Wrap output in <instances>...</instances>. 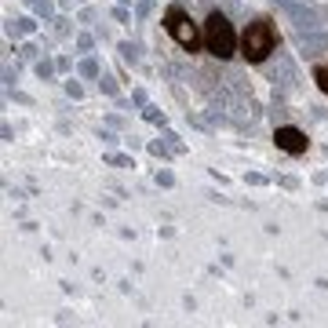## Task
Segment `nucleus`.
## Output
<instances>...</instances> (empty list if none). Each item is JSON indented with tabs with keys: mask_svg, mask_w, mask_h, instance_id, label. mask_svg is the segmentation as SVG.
Segmentation results:
<instances>
[{
	"mask_svg": "<svg viewBox=\"0 0 328 328\" xmlns=\"http://www.w3.org/2000/svg\"><path fill=\"white\" fill-rule=\"evenodd\" d=\"M274 143H277V150L303 153V150H306V135H303L299 128H277V132H274Z\"/></svg>",
	"mask_w": 328,
	"mask_h": 328,
	"instance_id": "nucleus-5",
	"label": "nucleus"
},
{
	"mask_svg": "<svg viewBox=\"0 0 328 328\" xmlns=\"http://www.w3.org/2000/svg\"><path fill=\"white\" fill-rule=\"evenodd\" d=\"M164 29L179 40L182 51H197V48H201V29L193 26V19H190L182 8H168V15H164Z\"/></svg>",
	"mask_w": 328,
	"mask_h": 328,
	"instance_id": "nucleus-3",
	"label": "nucleus"
},
{
	"mask_svg": "<svg viewBox=\"0 0 328 328\" xmlns=\"http://www.w3.org/2000/svg\"><path fill=\"white\" fill-rule=\"evenodd\" d=\"M19 55H22V58H37V48H33V44H22Z\"/></svg>",
	"mask_w": 328,
	"mask_h": 328,
	"instance_id": "nucleus-19",
	"label": "nucleus"
},
{
	"mask_svg": "<svg viewBox=\"0 0 328 328\" xmlns=\"http://www.w3.org/2000/svg\"><path fill=\"white\" fill-rule=\"evenodd\" d=\"M66 95H70V99H81V95H84V88L77 84V81H66Z\"/></svg>",
	"mask_w": 328,
	"mask_h": 328,
	"instance_id": "nucleus-13",
	"label": "nucleus"
},
{
	"mask_svg": "<svg viewBox=\"0 0 328 328\" xmlns=\"http://www.w3.org/2000/svg\"><path fill=\"white\" fill-rule=\"evenodd\" d=\"M55 70H58V62H51V58H40L37 62V77H40V81H51Z\"/></svg>",
	"mask_w": 328,
	"mask_h": 328,
	"instance_id": "nucleus-8",
	"label": "nucleus"
},
{
	"mask_svg": "<svg viewBox=\"0 0 328 328\" xmlns=\"http://www.w3.org/2000/svg\"><path fill=\"white\" fill-rule=\"evenodd\" d=\"M324 44H328V37L314 29V33H306V37L299 40V48H303V55H310V58H314V55H321V48H324Z\"/></svg>",
	"mask_w": 328,
	"mask_h": 328,
	"instance_id": "nucleus-7",
	"label": "nucleus"
},
{
	"mask_svg": "<svg viewBox=\"0 0 328 328\" xmlns=\"http://www.w3.org/2000/svg\"><path fill=\"white\" fill-rule=\"evenodd\" d=\"M99 88L106 91V95H117V84H113V77H106V73H99Z\"/></svg>",
	"mask_w": 328,
	"mask_h": 328,
	"instance_id": "nucleus-10",
	"label": "nucleus"
},
{
	"mask_svg": "<svg viewBox=\"0 0 328 328\" xmlns=\"http://www.w3.org/2000/svg\"><path fill=\"white\" fill-rule=\"evenodd\" d=\"M4 81H8V84H15V81H19V66H15V70L8 66V70H4Z\"/></svg>",
	"mask_w": 328,
	"mask_h": 328,
	"instance_id": "nucleus-20",
	"label": "nucleus"
},
{
	"mask_svg": "<svg viewBox=\"0 0 328 328\" xmlns=\"http://www.w3.org/2000/svg\"><path fill=\"white\" fill-rule=\"evenodd\" d=\"M277 48V33H274V26L270 19H255V22H248L244 29V37H241V55L248 62H267Z\"/></svg>",
	"mask_w": 328,
	"mask_h": 328,
	"instance_id": "nucleus-2",
	"label": "nucleus"
},
{
	"mask_svg": "<svg viewBox=\"0 0 328 328\" xmlns=\"http://www.w3.org/2000/svg\"><path fill=\"white\" fill-rule=\"evenodd\" d=\"M106 161H109V164H132V157H124V153H109Z\"/></svg>",
	"mask_w": 328,
	"mask_h": 328,
	"instance_id": "nucleus-18",
	"label": "nucleus"
},
{
	"mask_svg": "<svg viewBox=\"0 0 328 328\" xmlns=\"http://www.w3.org/2000/svg\"><path fill=\"white\" fill-rule=\"evenodd\" d=\"M146 120H153V124H164V113H161V109H153V106H146Z\"/></svg>",
	"mask_w": 328,
	"mask_h": 328,
	"instance_id": "nucleus-14",
	"label": "nucleus"
},
{
	"mask_svg": "<svg viewBox=\"0 0 328 328\" xmlns=\"http://www.w3.org/2000/svg\"><path fill=\"white\" fill-rule=\"evenodd\" d=\"M270 81H274V84H281V88H292L295 70H292V62H288V58H277V66L270 70Z\"/></svg>",
	"mask_w": 328,
	"mask_h": 328,
	"instance_id": "nucleus-6",
	"label": "nucleus"
},
{
	"mask_svg": "<svg viewBox=\"0 0 328 328\" xmlns=\"http://www.w3.org/2000/svg\"><path fill=\"white\" fill-rule=\"evenodd\" d=\"M285 11H288V19H292V26L299 29V33H314V29H321V15L310 8L306 0H288Z\"/></svg>",
	"mask_w": 328,
	"mask_h": 328,
	"instance_id": "nucleus-4",
	"label": "nucleus"
},
{
	"mask_svg": "<svg viewBox=\"0 0 328 328\" xmlns=\"http://www.w3.org/2000/svg\"><path fill=\"white\" fill-rule=\"evenodd\" d=\"M120 58H124V62H139V48H135L132 40H124V44H120Z\"/></svg>",
	"mask_w": 328,
	"mask_h": 328,
	"instance_id": "nucleus-9",
	"label": "nucleus"
},
{
	"mask_svg": "<svg viewBox=\"0 0 328 328\" xmlns=\"http://www.w3.org/2000/svg\"><path fill=\"white\" fill-rule=\"evenodd\" d=\"M277 182H281V186H285V190H295V186H299V182H295V179H292V175H281V179H277Z\"/></svg>",
	"mask_w": 328,
	"mask_h": 328,
	"instance_id": "nucleus-21",
	"label": "nucleus"
},
{
	"mask_svg": "<svg viewBox=\"0 0 328 328\" xmlns=\"http://www.w3.org/2000/svg\"><path fill=\"white\" fill-rule=\"evenodd\" d=\"M157 186H175V175L171 171H157Z\"/></svg>",
	"mask_w": 328,
	"mask_h": 328,
	"instance_id": "nucleus-16",
	"label": "nucleus"
},
{
	"mask_svg": "<svg viewBox=\"0 0 328 328\" xmlns=\"http://www.w3.org/2000/svg\"><path fill=\"white\" fill-rule=\"evenodd\" d=\"M91 44H95V40H91L88 33H81V37H77V48H81V51H91Z\"/></svg>",
	"mask_w": 328,
	"mask_h": 328,
	"instance_id": "nucleus-17",
	"label": "nucleus"
},
{
	"mask_svg": "<svg viewBox=\"0 0 328 328\" xmlns=\"http://www.w3.org/2000/svg\"><path fill=\"white\" fill-rule=\"evenodd\" d=\"M81 73H84V77H99V62H95V58H84V62H81Z\"/></svg>",
	"mask_w": 328,
	"mask_h": 328,
	"instance_id": "nucleus-11",
	"label": "nucleus"
},
{
	"mask_svg": "<svg viewBox=\"0 0 328 328\" xmlns=\"http://www.w3.org/2000/svg\"><path fill=\"white\" fill-rule=\"evenodd\" d=\"M120 4H128V0H120Z\"/></svg>",
	"mask_w": 328,
	"mask_h": 328,
	"instance_id": "nucleus-23",
	"label": "nucleus"
},
{
	"mask_svg": "<svg viewBox=\"0 0 328 328\" xmlns=\"http://www.w3.org/2000/svg\"><path fill=\"white\" fill-rule=\"evenodd\" d=\"M73 4H84V0H62V8H73Z\"/></svg>",
	"mask_w": 328,
	"mask_h": 328,
	"instance_id": "nucleus-22",
	"label": "nucleus"
},
{
	"mask_svg": "<svg viewBox=\"0 0 328 328\" xmlns=\"http://www.w3.org/2000/svg\"><path fill=\"white\" fill-rule=\"evenodd\" d=\"M33 8H37V15H40V19H51V15H55V8L48 4V0H37Z\"/></svg>",
	"mask_w": 328,
	"mask_h": 328,
	"instance_id": "nucleus-12",
	"label": "nucleus"
},
{
	"mask_svg": "<svg viewBox=\"0 0 328 328\" xmlns=\"http://www.w3.org/2000/svg\"><path fill=\"white\" fill-rule=\"evenodd\" d=\"M205 48L219 62H226L233 51H237V33H233V22L226 19L223 11H212L208 15V22H205Z\"/></svg>",
	"mask_w": 328,
	"mask_h": 328,
	"instance_id": "nucleus-1",
	"label": "nucleus"
},
{
	"mask_svg": "<svg viewBox=\"0 0 328 328\" xmlns=\"http://www.w3.org/2000/svg\"><path fill=\"white\" fill-rule=\"evenodd\" d=\"M168 150H171V146H164V143H150V153H153V157H168Z\"/></svg>",
	"mask_w": 328,
	"mask_h": 328,
	"instance_id": "nucleus-15",
	"label": "nucleus"
}]
</instances>
